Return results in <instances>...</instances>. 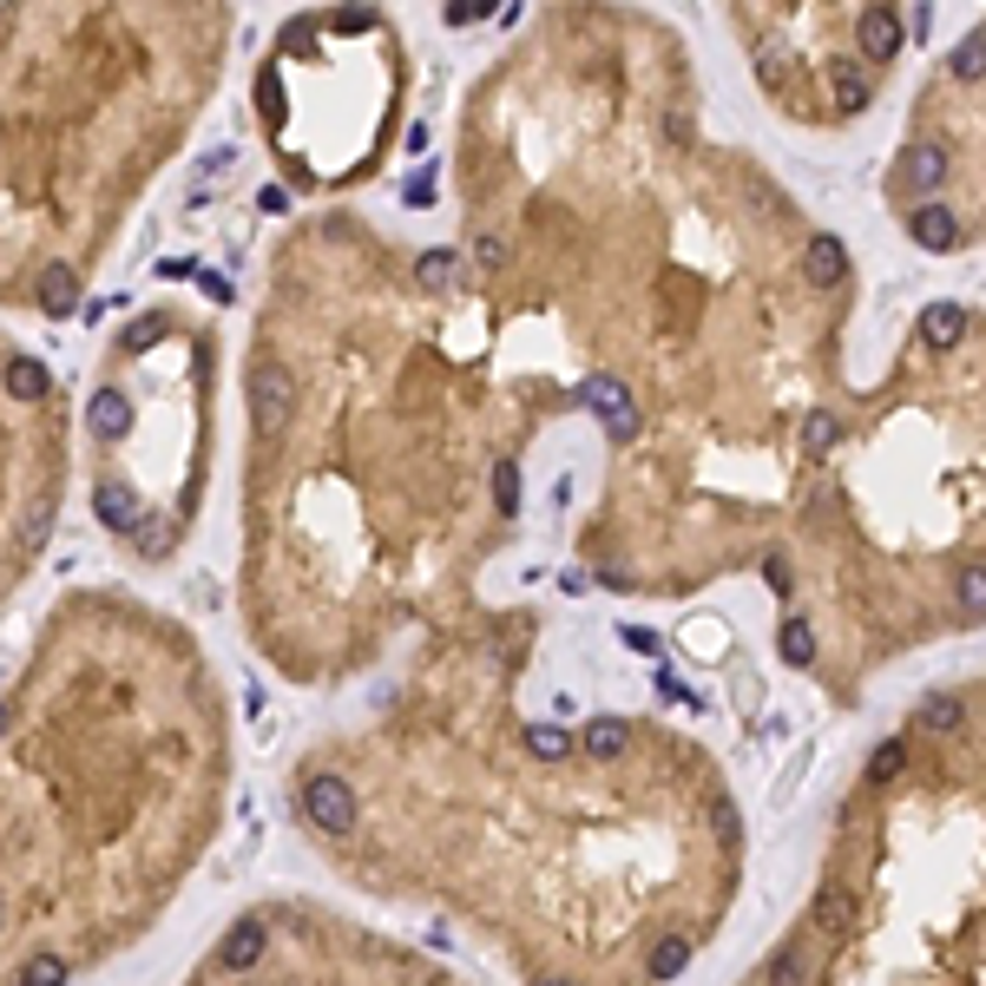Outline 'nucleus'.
Wrapping results in <instances>:
<instances>
[{
  "label": "nucleus",
  "instance_id": "1a4fd4ad",
  "mask_svg": "<svg viewBox=\"0 0 986 986\" xmlns=\"http://www.w3.org/2000/svg\"><path fill=\"white\" fill-rule=\"evenodd\" d=\"M803 270H809V283H823V290H829V283H842V276H849V250H842V237H829V230H823V237H809Z\"/></svg>",
  "mask_w": 986,
  "mask_h": 986
},
{
  "label": "nucleus",
  "instance_id": "c85d7f7f",
  "mask_svg": "<svg viewBox=\"0 0 986 986\" xmlns=\"http://www.w3.org/2000/svg\"><path fill=\"white\" fill-rule=\"evenodd\" d=\"M546 986H573V981H546Z\"/></svg>",
  "mask_w": 986,
  "mask_h": 986
},
{
  "label": "nucleus",
  "instance_id": "f3484780",
  "mask_svg": "<svg viewBox=\"0 0 986 986\" xmlns=\"http://www.w3.org/2000/svg\"><path fill=\"white\" fill-rule=\"evenodd\" d=\"M487 480H494V507L513 520V513H520V461H494Z\"/></svg>",
  "mask_w": 986,
  "mask_h": 986
},
{
  "label": "nucleus",
  "instance_id": "b1692460",
  "mask_svg": "<svg viewBox=\"0 0 986 986\" xmlns=\"http://www.w3.org/2000/svg\"><path fill=\"white\" fill-rule=\"evenodd\" d=\"M487 7L494 0H461V7H447V26H474V20H487Z\"/></svg>",
  "mask_w": 986,
  "mask_h": 986
},
{
  "label": "nucleus",
  "instance_id": "ddd939ff",
  "mask_svg": "<svg viewBox=\"0 0 986 986\" xmlns=\"http://www.w3.org/2000/svg\"><path fill=\"white\" fill-rule=\"evenodd\" d=\"M579 750V737H566L559 724H526V757L533 763H566Z\"/></svg>",
  "mask_w": 986,
  "mask_h": 986
},
{
  "label": "nucleus",
  "instance_id": "20e7f679",
  "mask_svg": "<svg viewBox=\"0 0 986 986\" xmlns=\"http://www.w3.org/2000/svg\"><path fill=\"white\" fill-rule=\"evenodd\" d=\"M79 474V421L39 349L0 329V619L39 579Z\"/></svg>",
  "mask_w": 986,
  "mask_h": 986
},
{
  "label": "nucleus",
  "instance_id": "4468645a",
  "mask_svg": "<svg viewBox=\"0 0 986 986\" xmlns=\"http://www.w3.org/2000/svg\"><path fill=\"white\" fill-rule=\"evenodd\" d=\"M579 750H586V757H599V763H612V757L625 750V724H619V717H592V724H586V737H579Z\"/></svg>",
  "mask_w": 986,
  "mask_h": 986
},
{
  "label": "nucleus",
  "instance_id": "412c9836",
  "mask_svg": "<svg viewBox=\"0 0 986 986\" xmlns=\"http://www.w3.org/2000/svg\"><path fill=\"white\" fill-rule=\"evenodd\" d=\"M836 434H842V428H836V415H809V421H803V447H809V454H829V447H836Z\"/></svg>",
  "mask_w": 986,
  "mask_h": 986
},
{
  "label": "nucleus",
  "instance_id": "bb28decb",
  "mask_svg": "<svg viewBox=\"0 0 986 986\" xmlns=\"http://www.w3.org/2000/svg\"><path fill=\"white\" fill-rule=\"evenodd\" d=\"M658 698H691V691H684V678H678V671H658Z\"/></svg>",
  "mask_w": 986,
  "mask_h": 986
},
{
  "label": "nucleus",
  "instance_id": "f03ea898",
  "mask_svg": "<svg viewBox=\"0 0 986 986\" xmlns=\"http://www.w3.org/2000/svg\"><path fill=\"white\" fill-rule=\"evenodd\" d=\"M224 7H0V316H72L224 72Z\"/></svg>",
  "mask_w": 986,
  "mask_h": 986
},
{
  "label": "nucleus",
  "instance_id": "9d476101",
  "mask_svg": "<svg viewBox=\"0 0 986 986\" xmlns=\"http://www.w3.org/2000/svg\"><path fill=\"white\" fill-rule=\"evenodd\" d=\"M829 99H836V112H862V105H869V72H862V59H829Z\"/></svg>",
  "mask_w": 986,
  "mask_h": 986
},
{
  "label": "nucleus",
  "instance_id": "f8f14e48",
  "mask_svg": "<svg viewBox=\"0 0 986 986\" xmlns=\"http://www.w3.org/2000/svg\"><path fill=\"white\" fill-rule=\"evenodd\" d=\"M809 974H816V954H809L803 941L777 948V954H770V967H763V981H770V986H809Z\"/></svg>",
  "mask_w": 986,
  "mask_h": 986
},
{
  "label": "nucleus",
  "instance_id": "2eb2a0df",
  "mask_svg": "<svg viewBox=\"0 0 986 986\" xmlns=\"http://www.w3.org/2000/svg\"><path fill=\"white\" fill-rule=\"evenodd\" d=\"M961 724H967V704H961V698H928V704H921V730L954 737Z\"/></svg>",
  "mask_w": 986,
  "mask_h": 986
},
{
  "label": "nucleus",
  "instance_id": "39448f33",
  "mask_svg": "<svg viewBox=\"0 0 986 986\" xmlns=\"http://www.w3.org/2000/svg\"><path fill=\"white\" fill-rule=\"evenodd\" d=\"M902 39H908L902 7H869V13L855 20V46H862V59H895V53H902Z\"/></svg>",
  "mask_w": 986,
  "mask_h": 986
},
{
  "label": "nucleus",
  "instance_id": "5701e85b",
  "mask_svg": "<svg viewBox=\"0 0 986 986\" xmlns=\"http://www.w3.org/2000/svg\"><path fill=\"white\" fill-rule=\"evenodd\" d=\"M961 605H967V612H986V573L981 566L961 573Z\"/></svg>",
  "mask_w": 986,
  "mask_h": 986
},
{
  "label": "nucleus",
  "instance_id": "6ab92c4d",
  "mask_svg": "<svg viewBox=\"0 0 986 986\" xmlns=\"http://www.w3.org/2000/svg\"><path fill=\"white\" fill-rule=\"evenodd\" d=\"M783 658H790V665H816V632H809L803 619L783 625Z\"/></svg>",
  "mask_w": 986,
  "mask_h": 986
},
{
  "label": "nucleus",
  "instance_id": "423d86ee",
  "mask_svg": "<svg viewBox=\"0 0 986 986\" xmlns=\"http://www.w3.org/2000/svg\"><path fill=\"white\" fill-rule=\"evenodd\" d=\"M586 408H592V415H599V421H605L619 441H625V434H638V401L625 395V382H612V375H592V382H586Z\"/></svg>",
  "mask_w": 986,
  "mask_h": 986
},
{
  "label": "nucleus",
  "instance_id": "a211bd4d",
  "mask_svg": "<svg viewBox=\"0 0 986 986\" xmlns=\"http://www.w3.org/2000/svg\"><path fill=\"white\" fill-rule=\"evenodd\" d=\"M684 967H691V941H678V934H671V941H658V954H651V974H658V981H678Z\"/></svg>",
  "mask_w": 986,
  "mask_h": 986
},
{
  "label": "nucleus",
  "instance_id": "dca6fc26",
  "mask_svg": "<svg viewBox=\"0 0 986 986\" xmlns=\"http://www.w3.org/2000/svg\"><path fill=\"white\" fill-rule=\"evenodd\" d=\"M948 72H954L961 86H974V79H986V33H967V39L954 46V59H948Z\"/></svg>",
  "mask_w": 986,
  "mask_h": 986
},
{
  "label": "nucleus",
  "instance_id": "393cba45",
  "mask_svg": "<svg viewBox=\"0 0 986 986\" xmlns=\"http://www.w3.org/2000/svg\"><path fill=\"white\" fill-rule=\"evenodd\" d=\"M619 638H625V645H632V651H645V658H651V651H658V632H645V625H625V632H619Z\"/></svg>",
  "mask_w": 986,
  "mask_h": 986
},
{
  "label": "nucleus",
  "instance_id": "aec40b11",
  "mask_svg": "<svg viewBox=\"0 0 986 986\" xmlns=\"http://www.w3.org/2000/svg\"><path fill=\"white\" fill-rule=\"evenodd\" d=\"M902 763H908V744H882V750L869 757V783H895Z\"/></svg>",
  "mask_w": 986,
  "mask_h": 986
},
{
  "label": "nucleus",
  "instance_id": "4be33fe9",
  "mask_svg": "<svg viewBox=\"0 0 986 986\" xmlns=\"http://www.w3.org/2000/svg\"><path fill=\"white\" fill-rule=\"evenodd\" d=\"M816 921H823V928H849V921H855L849 895H842V888H823V902H816Z\"/></svg>",
  "mask_w": 986,
  "mask_h": 986
},
{
  "label": "nucleus",
  "instance_id": "f257e3e1",
  "mask_svg": "<svg viewBox=\"0 0 986 986\" xmlns=\"http://www.w3.org/2000/svg\"><path fill=\"white\" fill-rule=\"evenodd\" d=\"M224 684L132 586H66L0 678V986L125 961L224 823Z\"/></svg>",
  "mask_w": 986,
  "mask_h": 986
},
{
  "label": "nucleus",
  "instance_id": "9b49d317",
  "mask_svg": "<svg viewBox=\"0 0 986 986\" xmlns=\"http://www.w3.org/2000/svg\"><path fill=\"white\" fill-rule=\"evenodd\" d=\"M961 336H967V309L961 303H928L921 309V342L928 349H954Z\"/></svg>",
  "mask_w": 986,
  "mask_h": 986
},
{
  "label": "nucleus",
  "instance_id": "6e6552de",
  "mask_svg": "<svg viewBox=\"0 0 986 986\" xmlns=\"http://www.w3.org/2000/svg\"><path fill=\"white\" fill-rule=\"evenodd\" d=\"M902 184H908V191H921V204H928V191H941V184H948V145H908V158H902Z\"/></svg>",
  "mask_w": 986,
  "mask_h": 986
},
{
  "label": "nucleus",
  "instance_id": "0eeeda50",
  "mask_svg": "<svg viewBox=\"0 0 986 986\" xmlns=\"http://www.w3.org/2000/svg\"><path fill=\"white\" fill-rule=\"evenodd\" d=\"M908 237H915L921 250H954V243H961V217H954L948 204H934V197H928V204H915V211H908Z\"/></svg>",
  "mask_w": 986,
  "mask_h": 986
},
{
  "label": "nucleus",
  "instance_id": "cd10ccee",
  "mask_svg": "<svg viewBox=\"0 0 986 986\" xmlns=\"http://www.w3.org/2000/svg\"><path fill=\"white\" fill-rule=\"evenodd\" d=\"M711 823H717L724 836H737V809H730V803H717V809H711Z\"/></svg>",
  "mask_w": 986,
  "mask_h": 986
},
{
  "label": "nucleus",
  "instance_id": "7ed1b4c3",
  "mask_svg": "<svg viewBox=\"0 0 986 986\" xmlns=\"http://www.w3.org/2000/svg\"><path fill=\"white\" fill-rule=\"evenodd\" d=\"M217 395V303L145 296L92 349L79 474L99 540L125 566H171L204 513Z\"/></svg>",
  "mask_w": 986,
  "mask_h": 986
},
{
  "label": "nucleus",
  "instance_id": "a878e982",
  "mask_svg": "<svg viewBox=\"0 0 986 986\" xmlns=\"http://www.w3.org/2000/svg\"><path fill=\"white\" fill-rule=\"evenodd\" d=\"M763 579H770L777 592H790V559H777V553H770V559H763Z\"/></svg>",
  "mask_w": 986,
  "mask_h": 986
}]
</instances>
